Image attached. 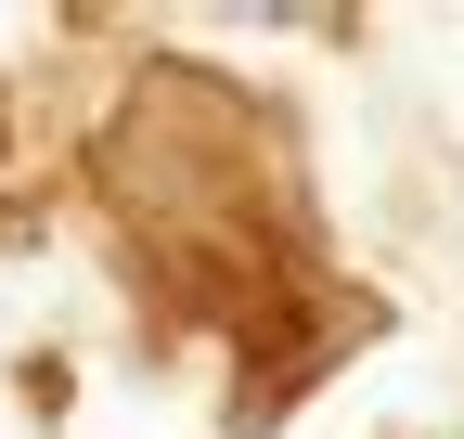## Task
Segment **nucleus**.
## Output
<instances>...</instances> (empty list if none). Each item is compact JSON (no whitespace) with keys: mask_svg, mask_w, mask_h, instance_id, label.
Here are the masks:
<instances>
[]
</instances>
